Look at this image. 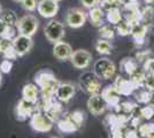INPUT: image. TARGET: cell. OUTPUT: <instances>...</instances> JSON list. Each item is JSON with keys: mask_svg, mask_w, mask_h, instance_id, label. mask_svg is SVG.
I'll return each mask as SVG.
<instances>
[{"mask_svg": "<svg viewBox=\"0 0 154 138\" xmlns=\"http://www.w3.org/2000/svg\"><path fill=\"white\" fill-rule=\"evenodd\" d=\"M35 81H36L37 85L42 89L44 99H51L54 96L55 90L60 83L58 79L55 78L54 74L48 69H44V70L37 72L35 76Z\"/></svg>", "mask_w": 154, "mask_h": 138, "instance_id": "1", "label": "cell"}, {"mask_svg": "<svg viewBox=\"0 0 154 138\" xmlns=\"http://www.w3.org/2000/svg\"><path fill=\"white\" fill-rule=\"evenodd\" d=\"M38 26L39 21L37 20V17L31 14H26L24 16H22L21 19H19L15 28H16L19 35L32 37L38 30Z\"/></svg>", "mask_w": 154, "mask_h": 138, "instance_id": "2", "label": "cell"}, {"mask_svg": "<svg viewBox=\"0 0 154 138\" xmlns=\"http://www.w3.org/2000/svg\"><path fill=\"white\" fill-rule=\"evenodd\" d=\"M79 86L90 96L101 92V82L93 72H85L79 77Z\"/></svg>", "mask_w": 154, "mask_h": 138, "instance_id": "3", "label": "cell"}, {"mask_svg": "<svg viewBox=\"0 0 154 138\" xmlns=\"http://www.w3.org/2000/svg\"><path fill=\"white\" fill-rule=\"evenodd\" d=\"M116 72L115 63L107 58L97 60L93 66V72L99 79H110Z\"/></svg>", "mask_w": 154, "mask_h": 138, "instance_id": "4", "label": "cell"}, {"mask_svg": "<svg viewBox=\"0 0 154 138\" xmlns=\"http://www.w3.org/2000/svg\"><path fill=\"white\" fill-rule=\"evenodd\" d=\"M54 120L47 113L35 112L30 118V125L35 131L46 132L50 131L53 127Z\"/></svg>", "mask_w": 154, "mask_h": 138, "instance_id": "5", "label": "cell"}, {"mask_svg": "<svg viewBox=\"0 0 154 138\" xmlns=\"http://www.w3.org/2000/svg\"><path fill=\"white\" fill-rule=\"evenodd\" d=\"M64 32H66L64 26L60 21L57 20H51L46 24L45 29H44L46 39L48 40V41H51V43H53V44L62 40Z\"/></svg>", "mask_w": 154, "mask_h": 138, "instance_id": "6", "label": "cell"}, {"mask_svg": "<svg viewBox=\"0 0 154 138\" xmlns=\"http://www.w3.org/2000/svg\"><path fill=\"white\" fill-rule=\"evenodd\" d=\"M88 14L79 8H70L66 14V23L70 28H81L86 22Z\"/></svg>", "mask_w": 154, "mask_h": 138, "instance_id": "7", "label": "cell"}, {"mask_svg": "<svg viewBox=\"0 0 154 138\" xmlns=\"http://www.w3.org/2000/svg\"><path fill=\"white\" fill-rule=\"evenodd\" d=\"M72 66L77 69H85L90 66L92 55L86 50H76L71 54L70 59Z\"/></svg>", "mask_w": 154, "mask_h": 138, "instance_id": "8", "label": "cell"}, {"mask_svg": "<svg viewBox=\"0 0 154 138\" xmlns=\"http://www.w3.org/2000/svg\"><path fill=\"white\" fill-rule=\"evenodd\" d=\"M37 104L26 101L24 99H21L15 107V115L19 121H24L28 118H31V115L36 112Z\"/></svg>", "mask_w": 154, "mask_h": 138, "instance_id": "9", "label": "cell"}, {"mask_svg": "<svg viewBox=\"0 0 154 138\" xmlns=\"http://www.w3.org/2000/svg\"><path fill=\"white\" fill-rule=\"evenodd\" d=\"M38 13L46 19L54 17L59 11V2L55 0H39L37 5Z\"/></svg>", "mask_w": 154, "mask_h": 138, "instance_id": "10", "label": "cell"}, {"mask_svg": "<svg viewBox=\"0 0 154 138\" xmlns=\"http://www.w3.org/2000/svg\"><path fill=\"white\" fill-rule=\"evenodd\" d=\"M12 45H13L14 50L17 53V55L23 57L24 54H26L31 50L32 45H33V40H32V37L17 35L15 37V39L12 41Z\"/></svg>", "mask_w": 154, "mask_h": 138, "instance_id": "11", "label": "cell"}, {"mask_svg": "<svg viewBox=\"0 0 154 138\" xmlns=\"http://www.w3.org/2000/svg\"><path fill=\"white\" fill-rule=\"evenodd\" d=\"M75 93H76L75 85L69 83V82H64V83H59L54 96H55V98L58 99L59 101L67 103L75 96Z\"/></svg>", "mask_w": 154, "mask_h": 138, "instance_id": "12", "label": "cell"}, {"mask_svg": "<svg viewBox=\"0 0 154 138\" xmlns=\"http://www.w3.org/2000/svg\"><path fill=\"white\" fill-rule=\"evenodd\" d=\"M107 106L108 105L105 101L101 93L90 96V98L88 100V108H89L90 113H92L93 115H101L106 111Z\"/></svg>", "mask_w": 154, "mask_h": 138, "instance_id": "13", "label": "cell"}, {"mask_svg": "<svg viewBox=\"0 0 154 138\" xmlns=\"http://www.w3.org/2000/svg\"><path fill=\"white\" fill-rule=\"evenodd\" d=\"M72 52L74 51H72L71 46L63 40L55 43L53 46V55L59 60H69Z\"/></svg>", "mask_w": 154, "mask_h": 138, "instance_id": "14", "label": "cell"}, {"mask_svg": "<svg viewBox=\"0 0 154 138\" xmlns=\"http://www.w3.org/2000/svg\"><path fill=\"white\" fill-rule=\"evenodd\" d=\"M101 96L103 97L105 99V101L107 103V105L108 106H113V107H115V106H119L120 104V93L117 92V90L115 89V86L114 85H109V86H106L105 89L101 90Z\"/></svg>", "mask_w": 154, "mask_h": 138, "instance_id": "15", "label": "cell"}, {"mask_svg": "<svg viewBox=\"0 0 154 138\" xmlns=\"http://www.w3.org/2000/svg\"><path fill=\"white\" fill-rule=\"evenodd\" d=\"M114 86L117 90V92L120 94H123V96H128V94H131L134 90L136 89V86L134 85V83L128 78H124V77H121V76H117L115 83H114Z\"/></svg>", "mask_w": 154, "mask_h": 138, "instance_id": "16", "label": "cell"}, {"mask_svg": "<svg viewBox=\"0 0 154 138\" xmlns=\"http://www.w3.org/2000/svg\"><path fill=\"white\" fill-rule=\"evenodd\" d=\"M147 26H144V24H137V26H132V30H131V36L135 40V43L137 45H143L145 43L146 39V35H147Z\"/></svg>", "mask_w": 154, "mask_h": 138, "instance_id": "17", "label": "cell"}, {"mask_svg": "<svg viewBox=\"0 0 154 138\" xmlns=\"http://www.w3.org/2000/svg\"><path fill=\"white\" fill-rule=\"evenodd\" d=\"M38 87L35 84H26L22 89V99H24L26 101L35 103L37 104V99H38Z\"/></svg>", "mask_w": 154, "mask_h": 138, "instance_id": "18", "label": "cell"}, {"mask_svg": "<svg viewBox=\"0 0 154 138\" xmlns=\"http://www.w3.org/2000/svg\"><path fill=\"white\" fill-rule=\"evenodd\" d=\"M17 21L19 19L14 11L7 9V11H2L0 14V23L4 26H16Z\"/></svg>", "mask_w": 154, "mask_h": 138, "instance_id": "19", "label": "cell"}, {"mask_svg": "<svg viewBox=\"0 0 154 138\" xmlns=\"http://www.w3.org/2000/svg\"><path fill=\"white\" fill-rule=\"evenodd\" d=\"M89 19L93 26L100 28L103 26V11L99 6L91 8L89 11Z\"/></svg>", "mask_w": 154, "mask_h": 138, "instance_id": "20", "label": "cell"}, {"mask_svg": "<svg viewBox=\"0 0 154 138\" xmlns=\"http://www.w3.org/2000/svg\"><path fill=\"white\" fill-rule=\"evenodd\" d=\"M121 69L125 74H128L129 76L134 75L137 70H138V62L135 58H125V59L122 60L121 62Z\"/></svg>", "mask_w": 154, "mask_h": 138, "instance_id": "21", "label": "cell"}, {"mask_svg": "<svg viewBox=\"0 0 154 138\" xmlns=\"http://www.w3.org/2000/svg\"><path fill=\"white\" fill-rule=\"evenodd\" d=\"M17 35H19V32H17L15 26H4L2 30L0 31V39L12 43Z\"/></svg>", "mask_w": 154, "mask_h": 138, "instance_id": "22", "label": "cell"}, {"mask_svg": "<svg viewBox=\"0 0 154 138\" xmlns=\"http://www.w3.org/2000/svg\"><path fill=\"white\" fill-rule=\"evenodd\" d=\"M154 17V9L152 6H146L143 11H140V24L147 26L152 23Z\"/></svg>", "mask_w": 154, "mask_h": 138, "instance_id": "23", "label": "cell"}, {"mask_svg": "<svg viewBox=\"0 0 154 138\" xmlns=\"http://www.w3.org/2000/svg\"><path fill=\"white\" fill-rule=\"evenodd\" d=\"M96 50L99 54H103V55H108L112 53L113 46L109 43V40L106 39H98L96 43Z\"/></svg>", "mask_w": 154, "mask_h": 138, "instance_id": "24", "label": "cell"}, {"mask_svg": "<svg viewBox=\"0 0 154 138\" xmlns=\"http://www.w3.org/2000/svg\"><path fill=\"white\" fill-rule=\"evenodd\" d=\"M106 17H107V21L112 24H119L121 21H122V12L120 11V8H115V9H110L107 12L106 14Z\"/></svg>", "mask_w": 154, "mask_h": 138, "instance_id": "25", "label": "cell"}, {"mask_svg": "<svg viewBox=\"0 0 154 138\" xmlns=\"http://www.w3.org/2000/svg\"><path fill=\"white\" fill-rule=\"evenodd\" d=\"M99 35H100L101 39L110 40L113 39L114 36H115V29L110 24H103L99 28Z\"/></svg>", "mask_w": 154, "mask_h": 138, "instance_id": "26", "label": "cell"}, {"mask_svg": "<svg viewBox=\"0 0 154 138\" xmlns=\"http://www.w3.org/2000/svg\"><path fill=\"white\" fill-rule=\"evenodd\" d=\"M58 125H59V129L63 132L74 131V130H76L77 128H78V125L71 120V118H64V120H62V121H60Z\"/></svg>", "mask_w": 154, "mask_h": 138, "instance_id": "27", "label": "cell"}, {"mask_svg": "<svg viewBox=\"0 0 154 138\" xmlns=\"http://www.w3.org/2000/svg\"><path fill=\"white\" fill-rule=\"evenodd\" d=\"M131 30H132V26L124 19H122L119 24H116V32L120 36H128L131 33Z\"/></svg>", "mask_w": 154, "mask_h": 138, "instance_id": "28", "label": "cell"}, {"mask_svg": "<svg viewBox=\"0 0 154 138\" xmlns=\"http://www.w3.org/2000/svg\"><path fill=\"white\" fill-rule=\"evenodd\" d=\"M120 6H121L120 0H101L100 1V5H99V7L103 11H106V12H108L110 9L120 8Z\"/></svg>", "mask_w": 154, "mask_h": 138, "instance_id": "29", "label": "cell"}, {"mask_svg": "<svg viewBox=\"0 0 154 138\" xmlns=\"http://www.w3.org/2000/svg\"><path fill=\"white\" fill-rule=\"evenodd\" d=\"M1 54L4 55V58H5V59L9 60V61L17 59V57H19V55H17V53H16V51L14 50L12 43H9V44L5 47V50L2 51V53H1Z\"/></svg>", "mask_w": 154, "mask_h": 138, "instance_id": "30", "label": "cell"}, {"mask_svg": "<svg viewBox=\"0 0 154 138\" xmlns=\"http://www.w3.org/2000/svg\"><path fill=\"white\" fill-rule=\"evenodd\" d=\"M136 98L139 103H143V104H146L147 101L151 100L152 98V92L148 91V90H143V91H139L137 94H136Z\"/></svg>", "mask_w": 154, "mask_h": 138, "instance_id": "31", "label": "cell"}, {"mask_svg": "<svg viewBox=\"0 0 154 138\" xmlns=\"http://www.w3.org/2000/svg\"><path fill=\"white\" fill-rule=\"evenodd\" d=\"M144 85L146 86L148 91L153 92L154 91V72H147L145 75V83Z\"/></svg>", "mask_w": 154, "mask_h": 138, "instance_id": "32", "label": "cell"}, {"mask_svg": "<svg viewBox=\"0 0 154 138\" xmlns=\"http://www.w3.org/2000/svg\"><path fill=\"white\" fill-rule=\"evenodd\" d=\"M12 68H13V62L9 60L5 59L0 62V72L2 74H8L12 70Z\"/></svg>", "mask_w": 154, "mask_h": 138, "instance_id": "33", "label": "cell"}, {"mask_svg": "<svg viewBox=\"0 0 154 138\" xmlns=\"http://www.w3.org/2000/svg\"><path fill=\"white\" fill-rule=\"evenodd\" d=\"M37 5H38V2H37L36 0H24V1L22 2L23 8L26 9V11H29V12L36 11V9H37Z\"/></svg>", "mask_w": 154, "mask_h": 138, "instance_id": "34", "label": "cell"}, {"mask_svg": "<svg viewBox=\"0 0 154 138\" xmlns=\"http://www.w3.org/2000/svg\"><path fill=\"white\" fill-rule=\"evenodd\" d=\"M149 54V51H144V52H138L136 55L137 62H145L147 60V57Z\"/></svg>", "mask_w": 154, "mask_h": 138, "instance_id": "35", "label": "cell"}, {"mask_svg": "<svg viewBox=\"0 0 154 138\" xmlns=\"http://www.w3.org/2000/svg\"><path fill=\"white\" fill-rule=\"evenodd\" d=\"M81 1H82L83 6L85 8H89V9L98 6V2H99V0H81Z\"/></svg>", "mask_w": 154, "mask_h": 138, "instance_id": "36", "label": "cell"}, {"mask_svg": "<svg viewBox=\"0 0 154 138\" xmlns=\"http://www.w3.org/2000/svg\"><path fill=\"white\" fill-rule=\"evenodd\" d=\"M144 68L146 72H154V59H147L144 62Z\"/></svg>", "mask_w": 154, "mask_h": 138, "instance_id": "37", "label": "cell"}, {"mask_svg": "<svg viewBox=\"0 0 154 138\" xmlns=\"http://www.w3.org/2000/svg\"><path fill=\"white\" fill-rule=\"evenodd\" d=\"M141 113H143V115L145 116V118H149L152 115L154 114V109L153 108H151V106H147V107H145V108H143V111H141Z\"/></svg>", "mask_w": 154, "mask_h": 138, "instance_id": "38", "label": "cell"}, {"mask_svg": "<svg viewBox=\"0 0 154 138\" xmlns=\"http://www.w3.org/2000/svg\"><path fill=\"white\" fill-rule=\"evenodd\" d=\"M131 1H132V0H120L121 5H123V6H127V5H129Z\"/></svg>", "mask_w": 154, "mask_h": 138, "instance_id": "39", "label": "cell"}, {"mask_svg": "<svg viewBox=\"0 0 154 138\" xmlns=\"http://www.w3.org/2000/svg\"><path fill=\"white\" fill-rule=\"evenodd\" d=\"M144 2H145L147 6H151V5L154 4V0H144Z\"/></svg>", "mask_w": 154, "mask_h": 138, "instance_id": "40", "label": "cell"}, {"mask_svg": "<svg viewBox=\"0 0 154 138\" xmlns=\"http://www.w3.org/2000/svg\"><path fill=\"white\" fill-rule=\"evenodd\" d=\"M1 83H2V72H0V86H1Z\"/></svg>", "mask_w": 154, "mask_h": 138, "instance_id": "41", "label": "cell"}, {"mask_svg": "<svg viewBox=\"0 0 154 138\" xmlns=\"http://www.w3.org/2000/svg\"><path fill=\"white\" fill-rule=\"evenodd\" d=\"M14 1H16V2H21V4H22L24 0H14Z\"/></svg>", "mask_w": 154, "mask_h": 138, "instance_id": "42", "label": "cell"}, {"mask_svg": "<svg viewBox=\"0 0 154 138\" xmlns=\"http://www.w3.org/2000/svg\"><path fill=\"white\" fill-rule=\"evenodd\" d=\"M1 12H2V8H1V6H0V14H1Z\"/></svg>", "mask_w": 154, "mask_h": 138, "instance_id": "43", "label": "cell"}, {"mask_svg": "<svg viewBox=\"0 0 154 138\" xmlns=\"http://www.w3.org/2000/svg\"><path fill=\"white\" fill-rule=\"evenodd\" d=\"M0 45H1V39H0Z\"/></svg>", "mask_w": 154, "mask_h": 138, "instance_id": "44", "label": "cell"}, {"mask_svg": "<svg viewBox=\"0 0 154 138\" xmlns=\"http://www.w3.org/2000/svg\"><path fill=\"white\" fill-rule=\"evenodd\" d=\"M55 1H58V2H59V1H60V0H55Z\"/></svg>", "mask_w": 154, "mask_h": 138, "instance_id": "45", "label": "cell"}, {"mask_svg": "<svg viewBox=\"0 0 154 138\" xmlns=\"http://www.w3.org/2000/svg\"><path fill=\"white\" fill-rule=\"evenodd\" d=\"M52 138H58V137H52Z\"/></svg>", "mask_w": 154, "mask_h": 138, "instance_id": "46", "label": "cell"}]
</instances>
